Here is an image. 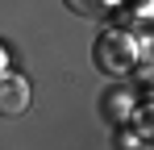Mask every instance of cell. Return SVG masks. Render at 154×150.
<instances>
[{
  "instance_id": "obj_1",
  "label": "cell",
  "mask_w": 154,
  "mask_h": 150,
  "mask_svg": "<svg viewBox=\"0 0 154 150\" xmlns=\"http://www.w3.org/2000/svg\"><path fill=\"white\" fill-rule=\"evenodd\" d=\"M133 63H137V46H133L129 33L104 29L96 38V67L104 75H125V71H133Z\"/></svg>"
},
{
  "instance_id": "obj_2",
  "label": "cell",
  "mask_w": 154,
  "mask_h": 150,
  "mask_svg": "<svg viewBox=\"0 0 154 150\" xmlns=\"http://www.w3.org/2000/svg\"><path fill=\"white\" fill-rule=\"evenodd\" d=\"M29 79L25 75H0V117H21L29 108Z\"/></svg>"
},
{
  "instance_id": "obj_5",
  "label": "cell",
  "mask_w": 154,
  "mask_h": 150,
  "mask_svg": "<svg viewBox=\"0 0 154 150\" xmlns=\"http://www.w3.org/2000/svg\"><path fill=\"white\" fill-rule=\"evenodd\" d=\"M137 133H142V138L154 133V108H142V113H137Z\"/></svg>"
},
{
  "instance_id": "obj_7",
  "label": "cell",
  "mask_w": 154,
  "mask_h": 150,
  "mask_svg": "<svg viewBox=\"0 0 154 150\" xmlns=\"http://www.w3.org/2000/svg\"><path fill=\"white\" fill-rule=\"evenodd\" d=\"M133 67H137V63H133ZM137 79H142V83H154V63H142V67H137Z\"/></svg>"
},
{
  "instance_id": "obj_6",
  "label": "cell",
  "mask_w": 154,
  "mask_h": 150,
  "mask_svg": "<svg viewBox=\"0 0 154 150\" xmlns=\"http://www.w3.org/2000/svg\"><path fill=\"white\" fill-rule=\"evenodd\" d=\"M142 146H146V142L133 138V133H121V138H117V150H142Z\"/></svg>"
},
{
  "instance_id": "obj_3",
  "label": "cell",
  "mask_w": 154,
  "mask_h": 150,
  "mask_svg": "<svg viewBox=\"0 0 154 150\" xmlns=\"http://www.w3.org/2000/svg\"><path fill=\"white\" fill-rule=\"evenodd\" d=\"M100 117L108 125H125L129 117H133V92H125V88H108L100 96Z\"/></svg>"
},
{
  "instance_id": "obj_4",
  "label": "cell",
  "mask_w": 154,
  "mask_h": 150,
  "mask_svg": "<svg viewBox=\"0 0 154 150\" xmlns=\"http://www.w3.org/2000/svg\"><path fill=\"white\" fill-rule=\"evenodd\" d=\"M75 17H92V21H104L112 13V0H63Z\"/></svg>"
}]
</instances>
